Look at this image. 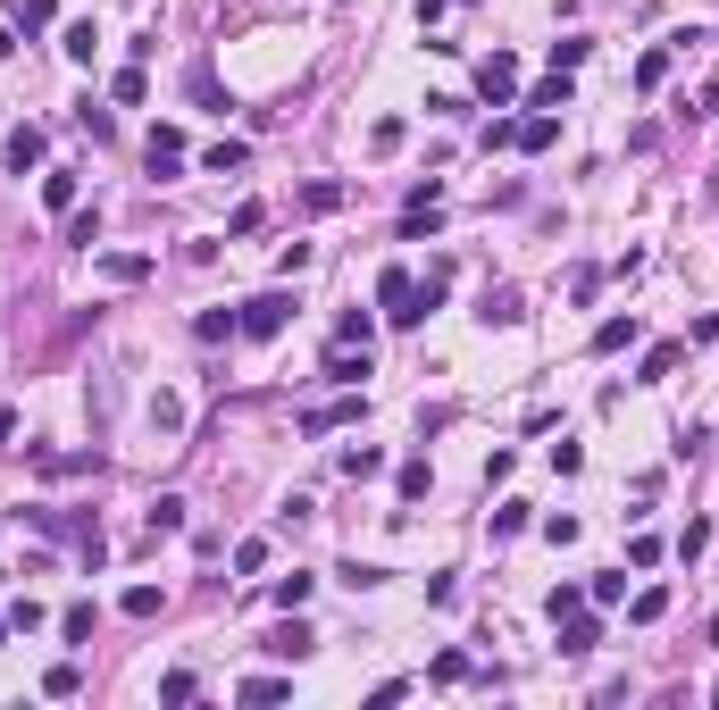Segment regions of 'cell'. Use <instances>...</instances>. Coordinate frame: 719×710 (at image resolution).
Wrapping results in <instances>:
<instances>
[{
	"label": "cell",
	"instance_id": "obj_26",
	"mask_svg": "<svg viewBox=\"0 0 719 710\" xmlns=\"http://www.w3.org/2000/svg\"><path fill=\"white\" fill-rule=\"evenodd\" d=\"M586 51H594L586 34H561V42H552V67H561V76H569V67H586Z\"/></svg>",
	"mask_w": 719,
	"mask_h": 710
},
{
	"label": "cell",
	"instance_id": "obj_5",
	"mask_svg": "<svg viewBox=\"0 0 719 710\" xmlns=\"http://www.w3.org/2000/svg\"><path fill=\"white\" fill-rule=\"evenodd\" d=\"M360 376H368V343H360V351H352V343H335V351H327V385L360 393Z\"/></svg>",
	"mask_w": 719,
	"mask_h": 710
},
{
	"label": "cell",
	"instance_id": "obj_20",
	"mask_svg": "<svg viewBox=\"0 0 719 710\" xmlns=\"http://www.w3.org/2000/svg\"><path fill=\"white\" fill-rule=\"evenodd\" d=\"M159 610H168L159 585H126V619H159Z\"/></svg>",
	"mask_w": 719,
	"mask_h": 710
},
{
	"label": "cell",
	"instance_id": "obj_35",
	"mask_svg": "<svg viewBox=\"0 0 719 710\" xmlns=\"http://www.w3.org/2000/svg\"><path fill=\"white\" fill-rule=\"evenodd\" d=\"M427 677H435V685H460V677H469V652H435Z\"/></svg>",
	"mask_w": 719,
	"mask_h": 710
},
{
	"label": "cell",
	"instance_id": "obj_31",
	"mask_svg": "<svg viewBox=\"0 0 719 710\" xmlns=\"http://www.w3.org/2000/svg\"><path fill=\"white\" fill-rule=\"evenodd\" d=\"M51 17H59V0H17V26H26V34H42Z\"/></svg>",
	"mask_w": 719,
	"mask_h": 710
},
{
	"label": "cell",
	"instance_id": "obj_18",
	"mask_svg": "<svg viewBox=\"0 0 719 710\" xmlns=\"http://www.w3.org/2000/svg\"><path fill=\"white\" fill-rule=\"evenodd\" d=\"M477 318H485V326H519V293H510V284H502V293H485Z\"/></svg>",
	"mask_w": 719,
	"mask_h": 710
},
{
	"label": "cell",
	"instance_id": "obj_3",
	"mask_svg": "<svg viewBox=\"0 0 719 710\" xmlns=\"http://www.w3.org/2000/svg\"><path fill=\"white\" fill-rule=\"evenodd\" d=\"M477 92L502 109L510 92H519V59H510V51H485V59H477Z\"/></svg>",
	"mask_w": 719,
	"mask_h": 710
},
{
	"label": "cell",
	"instance_id": "obj_13",
	"mask_svg": "<svg viewBox=\"0 0 719 710\" xmlns=\"http://www.w3.org/2000/svg\"><path fill=\"white\" fill-rule=\"evenodd\" d=\"M352 193H343L335 176H318V184H301V209H310V218H327V209H343Z\"/></svg>",
	"mask_w": 719,
	"mask_h": 710
},
{
	"label": "cell",
	"instance_id": "obj_33",
	"mask_svg": "<svg viewBox=\"0 0 719 710\" xmlns=\"http://www.w3.org/2000/svg\"><path fill=\"white\" fill-rule=\"evenodd\" d=\"M193 694H201L193 669H168V677H159V702H193Z\"/></svg>",
	"mask_w": 719,
	"mask_h": 710
},
{
	"label": "cell",
	"instance_id": "obj_25",
	"mask_svg": "<svg viewBox=\"0 0 719 710\" xmlns=\"http://www.w3.org/2000/svg\"><path fill=\"white\" fill-rule=\"evenodd\" d=\"M377 468H385L377 443H352V452H343V477H377Z\"/></svg>",
	"mask_w": 719,
	"mask_h": 710
},
{
	"label": "cell",
	"instance_id": "obj_30",
	"mask_svg": "<svg viewBox=\"0 0 719 710\" xmlns=\"http://www.w3.org/2000/svg\"><path fill=\"white\" fill-rule=\"evenodd\" d=\"M661 610H669V594H661V585H644V594L628 602V619H636V627H653V619H661Z\"/></svg>",
	"mask_w": 719,
	"mask_h": 710
},
{
	"label": "cell",
	"instance_id": "obj_15",
	"mask_svg": "<svg viewBox=\"0 0 719 710\" xmlns=\"http://www.w3.org/2000/svg\"><path fill=\"white\" fill-rule=\"evenodd\" d=\"M59 51H67V59H76V67H92V51H101V34H92V17H76V26H67V34H59Z\"/></svg>",
	"mask_w": 719,
	"mask_h": 710
},
{
	"label": "cell",
	"instance_id": "obj_24",
	"mask_svg": "<svg viewBox=\"0 0 719 710\" xmlns=\"http://www.w3.org/2000/svg\"><path fill=\"white\" fill-rule=\"evenodd\" d=\"M402 142H410L402 117H377V126H368V151H402Z\"/></svg>",
	"mask_w": 719,
	"mask_h": 710
},
{
	"label": "cell",
	"instance_id": "obj_17",
	"mask_svg": "<svg viewBox=\"0 0 719 710\" xmlns=\"http://www.w3.org/2000/svg\"><path fill=\"white\" fill-rule=\"evenodd\" d=\"M527 109H552V117L569 109V76H561V67H552V76H544L536 92H527Z\"/></svg>",
	"mask_w": 719,
	"mask_h": 710
},
{
	"label": "cell",
	"instance_id": "obj_27",
	"mask_svg": "<svg viewBox=\"0 0 719 710\" xmlns=\"http://www.w3.org/2000/svg\"><path fill=\"white\" fill-rule=\"evenodd\" d=\"M293 677H243V702H285Z\"/></svg>",
	"mask_w": 719,
	"mask_h": 710
},
{
	"label": "cell",
	"instance_id": "obj_38",
	"mask_svg": "<svg viewBox=\"0 0 719 710\" xmlns=\"http://www.w3.org/2000/svg\"><path fill=\"white\" fill-rule=\"evenodd\" d=\"M9 635H17V619H9V610H0V644H9Z\"/></svg>",
	"mask_w": 719,
	"mask_h": 710
},
{
	"label": "cell",
	"instance_id": "obj_19",
	"mask_svg": "<svg viewBox=\"0 0 719 710\" xmlns=\"http://www.w3.org/2000/svg\"><path fill=\"white\" fill-rule=\"evenodd\" d=\"M310 585H318V577H301V568H293V577L268 585V602H276V610H301V602H310Z\"/></svg>",
	"mask_w": 719,
	"mask_h": 710
},
{
	"label": "cell",
	"instance_id": "obj_12",
	"mask_svg": "<svg viewBox=\"0 0 719 710\" xmlns=\"http://www.w3.org/2000/svg\"><path fill=\"white\" fill-rule=\"evenodd\" d=\"M594 644H602V619H577V610H569V627H561V652H569V660H586Z\"/></svg>",
	"mask_w": 719,
	"mask_h": 710
},
{
	"label": "cell",
	"instance_id": "obj_21",
	"mask_svg": "<svg viewBox=\"0 0 719 710\" xmlns=\"http://www.w3.org/2000/svg\"><path fill=\"white\" fill-rule=\"evenodd\" d=\"M59 635H67V644H92V602H67L59 610Z\"/></svg>",
	"mask_w": 719,
	"mask_h": 710
},
{
	"label": "cell",
	"instance_id": "obj_28",
	"mask_svg": "<svg viewBox=\"0 0 719 710\" xmlns=\"http://www.w3.org/2000/svg\"><path fill=\"white\" fill-rule=\"evenodd\" d=\"M368 335H377V318H368V310H343V318H335V343H368Z\"/></svg>",
	"mask_w": 719,
	"mask_h": 710
},
{
	"label": "cell",
	"instance_id": "obj_9",
	"mask_svg": "<svg viewBox=\"0 0 719 710\" xmlns=\"http://www.w3.org/2000/svg\"><path fill=\"white\" fill-rule=\"evenodd\" d=\"M0 151H9V168L26 176V168H42V126H17L9 142H0Z\"/></svg>",
	"mask_w": 719,
	"mask_h": 710
},
{
	"label": "cell",
	"instance_id": "obj_8",
	"mask_svg": "<svg viewBox=\"0 0 719 710\" xmlns=\"http://www.w3.org/2000/svg\"><path fill=\"white\" fill-rule=\"evenodd\" d=\"M201 168H210V176H235V168H251V142H235V134H218L210 151H201Z\"/></svg>",
	"mask_w": 719,
	"mask_h": 710
},
{
	"label": "cell",
	"instance_id": "obj_2",
	"mask_svg": "<svg viewBox=\"0 0 719 710\" xmlns=\"http://www.w3.org/2000/svg\"><path fill=\"white\" fill-rule=\"evenodd\" d=\"M260 652H276V660H310V652H318V635H310V619H301V610H285V619L260 635Z\"/></svg>",
	"mask_w": 719,
	"mask_h": 710
},
{
	"label": "cell",
	"instance_id": "obj_14",
	"mask_svg": "<svg viewBox=\"0 0 719 710\" xmlns=\"http://www.w3.org/2000/svg\"><path fill=\"white\" fill-rule=\"evenodd\" d=\"M101 276H109V284H143V276H151V259H143V251H109V259H101Z\"/></svg>",
	"mask_w": 719,
	"mask_h": 710
},
{
	"label": "cell",
	"instance_id": "obj_6",
	"mask_svg": "<svg viewBox=\"0 0 719 710\" xmlns=\"http://www.w3.org/2000/svg\"><path fill=\"white\" fill-rule=\"evenodd\" d=\"M552 142H561V117H552V109H536V117H519L510 151H552Z\"/></svg>",
	"mask_w": 719,
	"mask_h": 710
},
{
	"label": "cell",
	"instance_id": "obj_37",
	"mask_svg": "<svg viewBox=\"0 0 719 710\" xmlns=\"http://www.w3.org/2000/svg\"><path fill=\"white\" fill-rule=\"evenodd\" d=\"M9 435H17V410H0V443H9Z\"/></svg>",
	"mask_w": 719,
	"mask_h": 710
},
{
	"label": "cell",
	"instance_id": "obj_10",
	"mask_svg": "<svg viewBox=\"0 0 719 710\" xmlns=\"http://www.w3.org/2000/svg\"><path fill=\"white\" fill-rule=\"evenodd\" d=\"M109 92H118L126 109H143V101H151V76H143V59H126L118 76H109Z\"/></svg>",
	"mask_w": 719,
	"mask_h": 710
},
{
	"label": "cell",
	"instance_id": "obj_39",
	"mask_svg": "<svg viewBox=\"0 0 719 710\" xmlns=\"http://www.w3.org/2000/svg\"><path fill=\"white\" fill-rule=\"evenodd\" d=\"M9 51H17V34H9V26H0V59H9Z\"/></svg>",
	"mask_w": 719,
	"mask_h": 710
},
{
	"label": "cell",
	"instance_id": "obj_11",
	"mask_svg": "<svg viewBox=\"0 0 719 710\" xmlns=\"http://www.w3.org/2000/svg\"><path fill=\"white\" fill-rule=\"evenodd\" d=\"M636 335H644V326H636V310H619V318H602V326H594V351H628Z\"/></svg>",
	"mask_w": 719,
	"mask_h": 710
},
{
	"label": "cell",
	"instance_id": "obj_36",
	"mask_svg": "<svg viewBox=\"0 0 719 710\" xmlns=\"http://www.w3.org/2000/svg\"><path fill=\"white\" fill-rule=\"evenodd\" d=\"M661 76H669V51H644V59H636V92H653Z\"/></svg>",
	"mask_w": 719,
	"mask_h": 710
},
{
	"label": "cell",
	"instance_id": "obj_32",
	"mask_svg": "<svg viewBox=\"0 0 719 710\" xmlns=\"http://www.w3.org/2000/svg\"><path fill=\"white\" fill-rule=\"evenodd\" d=\"M193 335H201V343H218V335H235V310H201V318H193Z\"/></svg>",
	"mask_w": 719,
	"mask_h": 710
},
{
	"label": "cell",
	"instance_id": "obj_29",
	"mask_svg": "<svg viewBox=\"0 0 719 710\" xmlns=\"http://www.w3.org/2000/svg\"><path fill=\"white\" fill-rule=\"evenodd\" d=\"M235 568H243V577H260V568H268V535H243V543H235Z\"/></svg>",
	"mask_w": 719,
	"mask_h": 710
},
{
	"label": "cell",
	"instance_id": "obj_4",
	"mask_svg": "<svg viewBox=\"0 0 719 710\" xmlns=\"http://www.w3.org/2000/svg\"><path fill=\"white\" fill-rule=\"evenodd\" d=\"M410 293H419V284H410V268H385V276H377V301H385L393 326H410Z\"/></svg>",
	"mask_w": 719,
	"mask_h": 710
},
{
	"label": "cell",
	"instance_id": "obj_23",
	"mask_svg": "<svg viewBox=\"0 0 719 710\" xmlns=\"http://www.w3.org/2000/svg\"><path fill=\"white\" fill-rule=\"evenodd\" d=\"M67 243H84V251L101 243V209H67Z\"/></svg>",
	"mask_w": 719,
	"mask_h": 710
},
{
	"label": "cell",
	"instance_id": "obj_16",
	"mask_svg": "<svg viewBox=\"0 0 719 710\" xmlns=\"http://www.w3.org/2000/svg\"><path fill=\"white\" fill-rule=\"evenodd\" d=\"M678 376V343H661V351H644V368H636V385H669Z\"/></svg>",
	"mask_w": 719,
	"mask_h": 710
},
{
	"label": "cell",
	"instance_id": "obj_7",
	"mask_svg": "<svg viewBox=\"0 0 719 710\" xmlns=\"http://www.w3.org/2000/svg\"><path fill=\"white\" fill-rule=\"evenodd\" d=\"M76 201H84V176H76V168H51V176H42V209H59V218H67Z\"/></svg>",
	"mask_w": 719,
	"mask_h": 710
},
{
	"label": "cell",
	"instance_id": "obj_22",
	"mask_svg": "<svg viewBox=\"0 0 719 710\" xmlns=\"http://www.w3.org/2000/svg\"><path fill=\"white\" fill-rule=\"evenodd\" d=\"M176 527H184V502H176V493H159V502H151V543L176 535Z\"/></svg>",
	"mask_w": 719,
	"mask_h": 710
},
{
	"label": "cell",
	"instance_id": "obj_34",
	"mask_svg": "<svg viewBox=\"0 0 719 710\" xmlns=\"http://www.w3.org/2000/svg\"><path fill=\"white\" fill-rule=\"evenodd\" d=\"M419 493H435V468L410 460V468H402V502H419Z\"/></svg>",
	"mask_w": 719,
	"mask_h": 710
},
{
	"label": "cell",
	"instance_id": "obj_1",
	"mask_svg": "<svg viewBox=\"0 0 719 710\" xmlns=\"http://www.w3.org/2000/svg\"><path fill=\"white\" fill-rule=\"evenodd\" d=\"M293 310H301L293 293H251L243 310H235V335H251V343H268V335H285V326H293Z\"/></svg>",
	"mask_w": 719,
	"mask_h": 710
}]
</instances>
